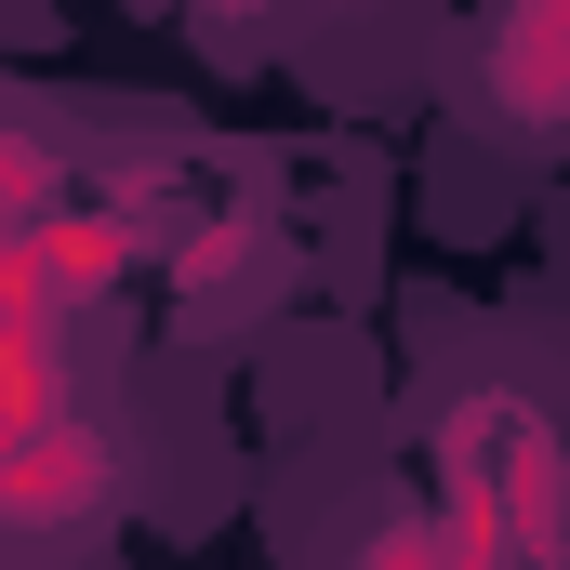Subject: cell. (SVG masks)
Returning <instances> with one entry per match:
<instances>
[{"instance_id": "6da1fadb", "label": "cell", "mask_w": 570, "mask_h": 570, "mask_svg": "<svg viewBox=\"0 0 570 570\" xmlns=\"http://www.w3.org/2000/svg\"><path fill=\"white\" fill-rule=\"evenodd\" d=\"M120 504V451L80 412V292L53 279L40 213L0 226V531L80 544Z\"/></svg>"}, {"instance_id": "7a4b0ae2", "label": "cell", "mask_w": 570, "mask_h": 570, "mask_svg": "<svg viewBox=\"0 0 570 570\" xmlns=\"http://www.w3.org/2000/svg\"><path fill=\"white\" fill-rule=\"evenodd\" d=\"M478 94H491L504 134H570V0H504L491 13Z\"/></svg>"}, {"instance_id": "3957f363", "label": "cell", "mask_w": 570, "mask_h": 570, "mask_svg": "<svg viewBox=\"0 0 570 570\" xmlns=\"http://www.w3.org/2000/svg\"><path fill=\"white\" fill-rule=\"evenodd\" d=\"M53 199H67V173H53V146L0 120V226H27V213H53Z\"/></svg>"}, {"instance_id": "277c9868", "label": "cell", "mask_w": 570, "mask_h": 570, "mask_svg": "<svg viewBox=\"0 0 570 570\" xmlns=\"http://www.w3.org/2000/svg\"><path fill=\"white\" fill-rule=\"evenodd\" d=\"M358 570H464V558H451L438 504H412V518H385V531H372V558H358Z\"/></svg>"}, {"instance_id": "5b68a950", "label": "cell", "mask_w": 570, "mask_h": 570, "mask_svg": "<svg viewBox=\"0 0 570 570\" xmlns=\"http://www.w3.org/2000/svg\"><path fill=\"white\" fill-rule=\"evenodd\" d=\"M199 13H279V0H199Z\"/></svg>"}]
</instances>
